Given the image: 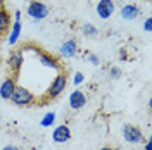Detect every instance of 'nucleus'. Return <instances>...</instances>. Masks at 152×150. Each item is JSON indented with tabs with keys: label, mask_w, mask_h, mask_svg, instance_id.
Instances as JSON below:
<instances>
[{
	"label": "nucleus",
	"mask_w": 152,
	"mask_h": 150,
	"mask_svg": "<svg viewBox=\"0 0 152 150\" xmlns=\"http://www.w3.org/2000/svg\"><path fill=\"white\" fill-rule=\"evenodd\" d=\"M10 102L14 103V105H19V107H28V105L35 103V95H33V92H29L28 88L18 84L16 90H14V93H12V97H10Z\"/></svg>",
	"instance_id": "nucleus-1"
},
{
	"label": "nucleus",
	"mask_w": 152,
	"mask_h": 150,
	"mask_svg": "<svg viewBox=\"0 0 152 150\" xmlns=\"http://www.w3.org/2000/svg\"><path fill=\"white\" fill-rule=\"evenodd\" d=\"M66 86H67V74H66V73H59V74L52 79L50 86H48V92H47L48 100L57 98L59 95L66 90Z\"/></svg>",
	"instance_id": "nucleus-2"
},
{
	"label": "nucleus",
	"mask_w": 152,
	"mask_h": 150,
	"mask_svg": "<svg viewBox=\"0 0 152 150\" xmlns=\"http://www.w3.org/2000/svg\"><path fill=\"white\" fill-rule=\"evenodd\" d=\"M26 14H28V17H31L35 23H38V21H42V19H45L48 16V7H47V4H43V2H40V0H31L28 4Z\"/></svg>",
	"instance_id": "nucleus-3"
},
{
	"label": "nucleus",
	"mask_w": 152,
	"mask_h": 150,
	"mask_svg": "<svg viewBox=\"0 0 152 150\" xmlns=\"http://www.w3.org/2000/svg\"><path fill=\"white\" fill-rule=\"evenodd\" d=\"M121 135H123V140L126 143H132V145H137V143L143 141L142 130L138 126H133V124H124L121 128Z\"/></svg>",
	"instance_id": "nucleus-4"
},
{
	"label": "nucleus",
	"mask_w": 152,
	"mask_h": 150,
	"mask_svg": "<svg viewBox=\"0 0 152 150\" xmlns=\"http://www.w3.org/2000/svg\"><path fill=\"white\" fill-rule=\"evenodd\" d=\"M37 57H38V62L43 67H47V69H54V71H61L62 69V64H61L59 57L52 55V54H47L43 50H38Z\"/></svg>",
	"instance_id": "nucleus-5"
},
{
	"label": "nucleus",
	"mask_w": 152,
	"mask_h": 150,
	"mask_svg": "<svg viewBox=\"0 0 152 150\" xmlns=\"http://www.w3.org/2000/svg\"><path fill=\"white\" fill-rule=\"evenodd\" d=\"M23 54H24V52H23L21 48H18V50H12L9 59H7V64H9L10 71L16 73V74L21 71V67H23V64H24V55H23Z\"/></svg>",
	"instance_id": "nucleus-6"
},
{
	"label": "nucleus",
	"mask_w": 152,
	"mask_h": 150,
	"mask_svg": "<svg viewBox=\"0 0 152 150\" xmlns=\"http://www.w3.org/2000/svg\"><path fill=\"white\" fill-rule=\"evenodd\" d=\"M16 86H18L16 78H14V76H7V78L2 81V84H0V97H2L4 100H10V97L14 93Z\"/></svg>",
	"instance_id": "nucleus-7"
},
{
	"label": "nucleus",
	"mask_w": 152,
	"mask_h": 150,
	"mask_svg": "<svg viewBox=\"0 0 152 150\" xmlns=\"http://www.w3.org/2000/svg\"><path fill=\"white\" fill-rule=\"evenodd\" d=\"M116 10V4L113 0H99L97 4V14L100 19H109Z\"/></svg>",
	"instance_id": "nucleus-8"
},
{
	"label": "nucleus",
	"mask_w": 152,
	"mask_h": 150,
	"mask_svg": "<svg viewBox=\"0 0 152 150\" xmlns=\"http://www.w3.org/2000/svg\"><path fill=\"white\" fill-rule=\"evenodd\" d=\"M52 140L56 143H66V141L71 140V130L67 124H59L57 128H54V133H52Z\"/></svg>",
	"instance_id": "nucleus-9"
},
{
	"label": "nucleus",
	"mask_w": 152,
	"mask_h": 150,
	"mask_svg": "<svg viewBox=\"0 0 152 150\" xmlns=\"http://www.w3.org/2000/svg\"><path fill=\"white\" fill-rule=\"evenodd\" d=\"M59 54H61V57H64V59H73V57L78 54V43H76V40H66L62 45H61V48H59Z\"/></svg>",
	"instance_id": "nucleus-10"
},
{
	"label": "nucleus",
	"mask_w": 152,
	"mask_h": 150,
	"mask_svg": "<svg viewBox=\"0 0 152 150\" xmlns=\"http://www.w3.org/2000/svg\"><path fill=\"white\" fill-rule=\"evenodd\" d=\"M86 95L83 92H80V90H75V92H71L69 95V105H71V109H75V111H80V109H83L86 103Z\"/></svg>",
	"instance_id": "nucleus-11"
},
{
	"label": "nucleus",
	"mask_w": 152,
	"mask_h": 150,
	"mask_svg": "<svg viewBox=\"0 0 152 150\" xmlns=\"http://www.w3.org/2000/svg\"><path fill=\"white\" fill-rule=\"evenodd\" d=\"M119 14H121V17H123L124 21H133V19H137L140 16V9H138V5H135V4H126V5L121 7Z\"/></svg>",
	"instance_id": "nucleus-12"
},
{
	"label": "nucleus",
	"mask_w": 152,
	"mask_h": 150,
	"mask_svg": "<svg viewBox=\"0 0 152 150\" xmlns=\"http://www.w3.org/2000/svg\"><path fill=\"white\" fill-rule=\"evenodd\" d=\"M21 31H23V24H21V21H16V23L10 26L9 38H7V43H9L10 47H14V45L19 42V38H21Z\"/></svg>",
	"instance_id": "nucleus-13"
},
{
	"label": "nucleus",
	"mask_w": 152,
	"mask_h": 150,
	"mask_svg": "<svg viewBox=\"0 0 152 150\" xmlns=\"http://www.w3.org/2000/svg\"><path fill=\"white\" fill-rule=\"evenodd\" d=\"M12 26V16H10L9 10L0 9V35L7 33Z\"/></svg>",
	"instance_id": "nucleus-14"
},
{
	"label": "nucleus",
	"mask_w": 152,
	"mask_h": 150,
	"mask_svg": "<svg viewBox=\"0 0 152 150\" xmlns=\"http://www.w3.org/2000/svg\"><path fill=\"white\" fill-rule=\"evenodd\" d=\"M54 122H56V112H47L43 116V119L40 121V124H42L43 128H50Z\"/></svg>",
	"instance_id": "nucleus-15"
},
{
	"label": "nucleus",
	"mask_w": 152,
	"mask_h": 150,
	"mask_svg": "<svg viewBox=\"0 0 152 150\" xmlns=\"http://www.w3.org/2000/svg\"><path fill=\"white\" fill-rule=\"evenodd\" d=\"M81 31H83V35H85V36H97V35H99V29L95 28L94 24H90V23L83 24Z\"/></svg>",
	"instance_id": "nucleus-16"
},
{
	"label": "nucleus",
	"mask_w": 152,
	"mask_h": 150,
	"mask_svg": "<svg viewBox=\"0 0 152 150\" xmlns=\"http://www.w3.org/2000/svg\"><path fill=\"white\" fill-rule=\"evenodd\" d=\"M83 81H85V74H83V73H80V71L75 73V76H73V84H75V86H80Z\"/></svg>",
	"instance_id": "nucleus-17"
},
{
	"label": "nucleus",
	"mask_w": 152,
	"mask_h": 150,
	"mask_svg": "<svg viewBox=\"0 0 152 150\" xmlns=\"http://www.w3.org/2000/svg\"><path fill=\"white\" fill-rule=\"evenodd\" d=\"M121 74H123V73H121V69H119V67H111V69H109V76H111L113 79H119Z\"/></svg>",
	"instance_id": "nucleus-18"
},
{
	"label": "nucleus",
	"mask_w": 152,
	"mask_h": 150,
	"mask_svg": "<svg viewBox=\"0 0 152 150\" xmlns=\"http://www.w3.org/2000/svg\"><path fill=\"white\" fill-rule=\"evenodd\" d=\"M86 59L94 64V66H99L100 64V60H99V57L95 55V54H92V52H86Z\"/></svg>",
	"instance_id": "nucleus-19"
},
{
	"label": "nucleus",
	"mask_w": 152,
	"mask_h": 150,
	"mask_svg": "<svg viewBox=\"0 0 152 150\" xmlns=\"http://www.w3.org/2000/svg\"><path fill=\"white\" fill-rule=\"evenodd\" d=\"M143 29H145L147 33H151V31H152V19L151 17L145 19V23H143Z\"/></svg>",
	"instance_id": "nucleus-20"
},
{
	"label": "nucleus",
	"mask_w": 152,
	"mask_h": 150,
	"mask_svg": "<svg viewBox=\"0 0 152 150\" xmlns=\"http://www.w3.org/2000/svg\"><path fill=\"white\" fill-rule=\"evenodd\" d=\"M119 60H128V52H126V48H121V50H119Z\"/></svg>",
	"instance_id": "nucleus-21"
},
{
	"label": "nucleus",
	"mask_w": 152,
	"mask_h": 150,
	"mask_svg": "<svg viewBox=\"0 0 152 150\" xmlns=\"http://www.w3.org/2000/svg\"><path fill=\"white\" fill-rule=\"evenodd\" d=\"M2 150H19V147H16V145H5Z\"/></svg>",
	"instance_id": "nucleus-22"
},
{
	"label": "nucleus",
	"mask_w": 152,
	"mask_h": 150,
	"mask_svg": "<svg viewBox=\"0 0 152 150\" xmlns=\"http://www.w3.org/2000/svg\"><path fill=\"white\" fill-rule=\"evenodd\" d=\"M145 150H152V141L147 140V143H145Z\"/></svg>",
	"instance_id": "nucleus-23"
},
{
	"label": "nucleus",
	"mask_w": 152,
	"mask_h": 150,
	"mask_svg": "<svg viewBox=\"0 0 152 150\" xmlns=\"http://www.w3.org/2000/svg\"><path fill=\"white\" fill-rule=\"evenodd\" d=\"M14 16H16V21H21V10H16Z\"/></svg>",
	"instance_id": "nucleus-24"
},
{
	"label": "nucleus",
	"mask_w": 152,
	"mask_h": 150,
	"mask_svg": "<svg viewBox=\"0 0 152 150\" xmlns=\"http://www.w3.org/2000/svg\"><path fill=\"white\" fill-rule=\"evenodd\" d=\"M100 150H116V149H113V147H102Z\"/></svg>",
	"instance_id": "nucleus-25"
},
{
	"label": "nucleus",
	"mask_w": 152,
	"mask_h": 150,
	"mask_svg": "<svg viewBox=\"0 0 152 150\" xmlns=\"http://www.w3.org/2000/svg\"><path fill=\"white\" fill-rule=\"evenodd\" d=\"M4 4H5V0H0V9H4Z\"/></svg>",
	"instance_id": "nucleus-26"
},
{
	"label": "nucleus",
	"mask_w": 152,
	"mask_h": 150,
	"mask_svg": "<svg viewBox=\"0 0 152 150\" xmlns=\"http://www.w3.org/2000/svg\"><path fill=\"white\" fill-rule=\"evenodd\" d=\"M145 2H151V0H145Z\"/></svg>",
	"instance_id": "nucleus-27"
}]
</instances>
